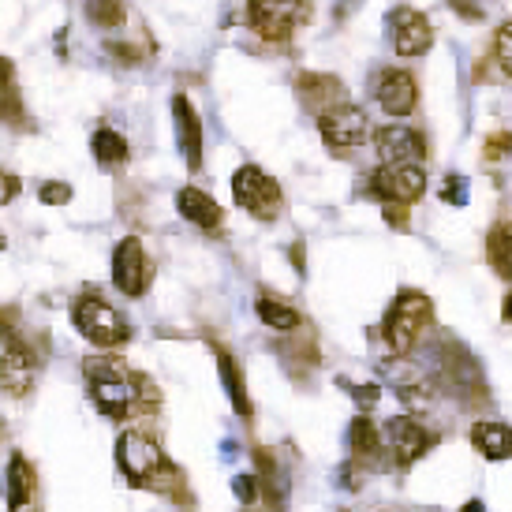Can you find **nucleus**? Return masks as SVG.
<instances>
[{
	"mask_svg": "<svg viewBox=\"0 0 512 512\" xmlns=\"http://www.w3.org/2000/svg\"><path fill=\"white\" fill-rule=\"evenodd\" d=\"M176 206H180V214L191 221V225L199 228H217L221 225V206H217L206 191H199V187H184L180 195H176Z\"/></svg>",
	"mask_w": 512,
	"mask_h": 512,
	"instance_id": "17",
	"label": "nucleus"
},
{
	"mask_svg": "<svg viewBox=\"0 0 512 512\" xmlns=\"http://www.w3.org/2000/svg\"><path fill=\"white\" fill-rule=\"evenodd\" d=\"M34 378H38V359L30 356L27 344L19 341L15 329H8V322H4V341H0V385H4V393L27 397Z\"/></svg>",
	"mask_w": 512,
	"mask_h": 512,
	"instance_id": "6",
	"label": "nucleus"
},
{
	"mask_svg": "<svg viewBox=\"0 0 512 512\" xmlns=\"http://www.w3.org/2000/svg\"><path fill=\"white\" fill-rule=\"evenodd\" d=\"M494 57H498L501 68L512 75V23H505V27L494 34Z\"/></svg>",
	"mask_w": 512,
	"mask_h": 512,
	"instance_id": "27",
	"label": "nucleus"
},
{
	"mask_svg": "<svg viewBox=\"0 0 512 512\" xmlns=\"http://www.w3.org/2000/svg\"><path fill=\"white\" fill-rule=\"evenodd\" d=\"M382 438H385V449L393 453V460H397L400 468H408V464H415L419 456L427 453L430 445H434V434L430 430H423L415 419H389L382 430Z\"/></svg>",
	"mask_w": 512,
	"mask_h": 512,
	"instance_id": "13",
	"label": "nucleus"
},
{
	"mask_svg": "<svg viewBox=\"0 0 512 512\" xmlns=\"http://www.w3.org/2000/svg\"><path fill=\"white\" fill-rule=\"evenodd\" d=\"M172 120H176V143H180V154H184L187 169H199L202 165V124H199L195 105H191L184 94L172 98Z\"/></svg>",
	"mask_w": 512,
	"mask_h": 512,
	"instance_id": "15",
	"label": "nucleus"
},
{
	"mask_svg": "<svg viewBox=\"0 0 512 512\" xmlns=\"http://www.w3.org/2000/svg\"><path fill=\"white\" fill-rule=\"evenodd\" d=\"M113 285L124 296H143L146 285H150V262H146L143 243L135 236L120 240V247L113 251Z\"/></svg>",
	"mask_w": 512,
	"mask_h": 512,
	"instance_id": "11",
	"label": "nucleus"
},
{
	"mask_svg": "<svg viewBox=\"0 0 512 512\" xmlns=\"http://www.w3.org/2000/svg\"><path fill=\"white\" fill-rule=\"evenodd\" d=\"M348 449H352V456H356L359 464H374L378 460V453H382V434L374 430V423H370L367 415H359V419H352V427H348Z\"/></svg>",
	"mask_w": 512,
	"mask_h": 512,
	"instance_id": "21",
	"label": "nucleus"
},
{
	"mask_svg": "<svg viewBox=\"0 0 512 512\" xmlns=\"http://www.w3.org/2000/svg\"><path fill=\"white\" fill-rule=\"evenodd\" d=\"M90 19H98V23H120L124 19V8L120 4H90Z\"/></svg>",
	"mask_w": 512,
	"mask_h": 512,
	"instance_id": "29",
	"label": "nucleus"
},
{
	"mask_svg": "<svg viewBox=\"0 0 512 512\" xmlns=\"http://www.w3.org/2000/svg\"><path fill=\"white\" fill-rule=\"evenodd\" d=\"M0 79H4V120H12V124H23V109H19V90H15L12 64H8V60L0 64Z\"/></svg>",
	"mask_w": 512,
	"mask_h": 512,
	"instance_id": "26",
	"label": "nucleus"
},
{
	"mask_svg": "<svg viewBox=\"0 0 512 512\" xmlns=\"http://www.w3.org/2000/svg\"><path fill=\"white\" fill-rule=\"evenodd\" d=\"M72 318H75V329H79L90 344H98V348H116V344H124L131 337L128 322H124L101 296L79 299Z\"/></svg>",
	"mask_w": 512,
	"mask_h": 512,
	"instance_id": "4",
	"label": "nucleus"
},
{
	"mask_svg": "<svg viewBox=\"0 0 512 512\" xmlns=\"http://www.w3.org/2000/svg\"><path fill=\"white\" fill-rule=\"evenodd\" d=\"M389 42L400 57H419L427 53L430 42H434V30H430V19L415 8H393L389 12Z\"/></svg>",
	"mask_w": 512,
	"mask_h": 512,
	"instance_id": "10",
	"label": "nucleus"
},
{
	"mask_svg": "<svg viewBox=\"0 0 512 512\" xmlns=\"http://www.w3.org/2000/svg\"><path fill=\"white\" fill-rule=\"evenodd\" d=\"M299 86V98L307 101V109L318 113V120L329 113H337L348 105V94H344V83L337 75H318V72H307L296 79Z\"/></svg>",
	"mask_w": 512,
	"mask_h": 512,
	"instance_id": "14",
	"label": "nucleus"
},
{
	"mask_svg": "<svg viewBox=\"0 0 512 512\" xmlns=\"http://www.w3.org/2000/svg\"><path fill=\"white\" fill-rule=\"evenodd\" d=\"M430 314H434V307H430V299L423 292H400L393 299L389 314H385V326H382L385 344L397 356H408L415 348V341L423 337V329L430 326Z\"/></svg>",
	"mask_w": 512,
	"mask_h": 512,
	"instance_id": "3",
	"label": "nucleus"
},
{
	"mask_svg": "<svg viewBox=\"0 0 512 512\" xmlns=\"http://www.w3.org/2000/svg\"><path fill=\"white\" fill-rule=\"evenodd\" d=\"M116 464L128 475L135 486H146V490H172L180 483L176 468L169 464V456L161 453V445L150 441L139 430H128L116 441Z\"/></svg>",
	"mask_w": 512,
	"mask_h": 512,
	"instance_id": "2",
	"label": "nucleus"
},
{
	"mask_svg": "<svg viewBox=\"0 0 512 512\" xmlns=\"http://www.w3.org/2000/svg\"><path fill=\"white\" fill-rule=\"evenodd\" d=\"M86 378H90V400L109 419H124V415L139 412V408L157 400L150 382L124 367L120 359H90L86 363Z\"/></svg>",
	"mask_w": 512,
	"mask_h": 512,
	"instance_id": "1",
	"label": "nucleus"
},
{
	"mask_svg": "<svg viewBox=\"0 0 512 512\" xmlns=\"http://www.w3.org/2000/svg\"><path fill=\"white\" fill-rule=\"evenodd\" d=\"M15 195H19V180H15V176H4V202L15 199Z\"/></svg>",
	"mask_w": 512,
	"mask_h": 512,
	"instance_id": "34",
	"label": "nucleus"
},
{
	"mask_svg": "<svg viewBox=\"0 0 512 512\" xmlns=\"http://www.w3.org/2000/svg\"><path fill=\"white\" fill-rule=\"evenodd\" d=\"M72 199V187L68 184H45L42 187V202H49V206H60V202Z\"/></svg>",
	"mask_w": 512,
	"mask_h": 512,
	"instance_id": "31",
	"label": "nucleus"
},
{
	"mask_svg": "<svg viewBox=\"0 0 512 512\" xmlns=\"http://www.w3.org/2000/svg\"><path fill=\"white\" fill-rule=\"evenodd\" d=\"M501 318H505V322L512 326V292L505 296V303H501Z\"/></svg>",
	"mask_w": 512,
	"mask_h": 512,
	"instance_id": "35",
	"label": "nucleus"
},
{
	"mask_svg": "<svg viewBox=\"0 0 512 512\" xmlns=\"http://www.w3.org/2000/svg\"><path fill=\"white\" fill-rule=\"evenodd\" d=\"M486 258L501 277H512V225L501 221L490 236H486Z\"/></svg>",
	"mask_w": 512,
	"mask_h": 512,
	"instance_id": "23",
	"label": "nucleus"
},
{
	"mask_svg": "<svg viewBox=\"0 0 512 512\" xmlns=\"http://www.w3.org/2000/svg\"><path fill=\"white\" fill-rule=\"evenodd\" d=\"M251 479H255V475H240V479H236V494H240L243 501L255 498V483H251Z\"/></svg>",
	"mask_w": 512,
	"mask_h": 512,
	"instance_id": "33",
	"label": "nucleus"
},
{
	"mask_svg": "<svg viewBox=\"0 0 512 512\" xmlns=\"http://www.w3.org/2000/svg\"><path fill=\"white\" fill-rule=\"evenodd\" d=\"M4 475H8V486H4V494H8V509L23 512L30 505V498H34V471H30V464L23 460V456L12 453Z\"/></svg>",
	"mask_w": 512,
	"mask_h": 512,
	"instance_id": "19",
	"label": "nucleus"
},
{
	"mask_svg": "<svg viewBox=\"0 0 512 512\" xmlns=\"http://www.w3.org/2000/svg\"><path fill=\"white\" fill-rule=\"evenodd\" d=\"M232 199L240 202L243 210H251L258 221H273V217H281V210H285V195H281L277 180H270L255 165H243L232 176Z\"/></svg>",
	"mask_w": 512,
	"mask_h": 512,
	"instance_id": "5",
	"label": "nucleus"
},
{
	"mask_svg": "<svg viewBox=\"0 0 512 512\" xmlns=\"http://www.w3.org/2000/svg\"><path fill=\"white\" fill-rule=\"evenodd\" d=\"M374 150L382 157V165H419L427 157L419 131H412L408 124H389L374 131Z\"/></svg>",
	"mask_w": 512,
	"mask_h": 512,
	"instance_id": "12",
	"label": "nucleus"
},
{
	"mask_svg": "<svg viewBox=\"0 0 512 512\" xmlns=\"http://www.w3.org/2000/svg\"><path fill=\"white\" fill-rule=\"evenodd\" d=\"M367 191L385 199V206H408L427 191V172L419 165H382L370 176Z\"/></svg>",
	"mask_w": 512,
	"mask_h": 512,
	"instance_id": "7",
	"label": "nucleus"
},
{
	"mask_svg": "<svg viewBox=\"0 0 512 512\" xmlns=\"http://www.w3.org/2000/svg\"><path fill=\"white\" fill-rule=\"evenodd\" d=\"M348 389H352V397H356L363 408H374L378 397H382V393H378V385H348Z\"/></svg>",
	"mask_w": 512,
	"mask_h": 512,
	"instance_id": "32",
	"label": "nucleus"
},
{
	"mask_svg": "<svg viewBox=\"0 0 512 512\" xmlns=\"http://www.w3.org/2000/svg\"><path fill=\"white\" fill-rule=\"evenodd\" d=\"M247 19L262 42H288L299 19H311L307 4H247Z\"/></svg>",
	"mask_w": 512,
	"mask_h": 512,
	"instance_id": "8",
	"label": "nucleus"
},
{
	"mask_svg": "<svg viewBox=\"0 0 512 512\" xmlns=\"http://www.w3.org/2000/svg\"><path fill=\"white\" fill-rule=\"evenodd\" d=\"M512 150V135L509 131H498V135H490L483 143V157L486 161H501V157H509Z\"/></svg>",
	"mask_w": 512,
	"mask_h": 512,
	"instance_id": "28",
	"label": "nucleus"
},
{
	"mask_svg": "<svg viewBox=\"0 0 512 512\" xmlns=\"http://www.w3.org/2000/svg\"><path fill=\"white\" fill-rule=\"evenodd\" d=\"M318 131H322V139H326L329 150L348 154V150H356V146L367 143L370 124H367V113H363V109L344 105V109H337V113L322 116V120H318Z\"/></svg>",
	"mask_w": 512,
	"mask_h": 512,
	"instance_id": "9",
	"label": "nucleus"
},
{
	"mask_svg": "<svg viewBox=\"0 0 512 512\" xmlns=\"http://www.w3.org/2000/svg\"><path fill=\"white\" fill-rule=\"evenodd\" d=\"M214 356H217V370H221V382H225V393H228V400H232L236 415L251 419V397H247V385H243L240 367H236L232 356H228L225 348H217V344H214Z\"/></svg>",
	"mask_w": 512,
	"mask_h": 512,
	"instance_id": "20",
	"label": "nucleus"
},
{
	"mask_svg": "<svg viewBox=\"0 0 512 512\" xmlns=\"http://www.w3.org/2000/svg\"><path fill=\"white\" fill-rule=\"evenodd\" d=\"M471 445H475L486 460H505V456H512V427L490 423V419H486V423H475V427H471Z\"/></svg>",
	"mask_w": 512,
	"mask_h": 512,
	"instance_id": "18",
	"label": "nucleus"
},
{
	"mask_svg": "<svg viewBox=\"0 0 512 512\" xmlns=\"http://www.w3.org/2000/svg\"><path fill=\"white\" fill-rule=\"evenodd\" d=\"M378 105H382L389 116H408L415 109V101H419V94H415V79L408 72H400V68H385L382 75H378Z\"/></svg>",
	"mask_w": 512,
	"mask_h": 512,
	"instance_id": "16",
	"label": "nucleus"
},
{
	"mask_svg": "<svg viewBox=\"0 0 512 512\" xmlns=\"http://www.w3.org/2000/svg\"><path fill=\"white\" fill-rule=\"evenodd\" d=\"M441 199L456 202V206H464V202H468V187H464V176H449V184H445V191H441Z\"/></svg>",
	"mask_w": 512,
	"mask_h": 512,
	"instance_id": "30",
	"label": "nucleus"
},
{
	"mask_svg": "<svg viewBox=\"0 0 512 512\" xmlns=\"http://www.w3.org/2000/svg\"><path fill=\"white\" fill-rule=\"evenodd\" d=\"M464 512H486V509L479 505V501H468V505H464Z\"/></svg>",
	"mask_w": 512,
	"mask_h": 512,
	"instance_id": "36",
	"label": "nucleus"
},
{
	"mask_svg": "<svg viewBox=\"0 0 512 512\" xmlns=\"http://www.w3.org/2000/svg\"><path fill=\"white\" fill-rule=\"evenodd\" d=\"M505 225H512V217H509V221H505Z\"/></svg>",
	"mask_w": 512,
	"mask_h": 512,
	"instance_id": "37",
	"label": "nucleus"
},
{
	"mask_svg": "<svg viewBox=\"0 0 512 512\" xmlns=\"http://www.w3.org/2000/svg\"><path fill=\"white\" fill-rule=\"evenodd\" d=\"M255 464H258V479H262V494H266V501H270L273 509L285 501V494L277 490V479H281V471H277V460H273L266 449H255ZM281 512V509H277Z\"/></svg>",
	"mask_w": 512,
	"mask_h": 512,
	"instance_id": "25",
	"label": "nucleus"
},
{
	"mask_svg": "<svg viewBox=\"0 0 512 512\" xmlns=\"http://www.w3.org/2000/svg\"><path fill=\"white\" fill-rule=\"evenodd\" d=\"M90 146H94V157H98L101 165H120V161H128V143H124V139H120L113 128H98V131H94Z\"/></svg>",
	"mask_w": 512,
	"mask_h": 512,
	"instance_id": "24",
	"label": "nucleus"
},
{
	"mask_svg": "<svg viewBox=\"0 0 512 512\" xmlns=\"http://www.w3.org/2000/svg\"><path fill=\"white\" fill-rule=\"evenodd\" d=\"M255 311H258V318H262L266 326L281 329V333H292V329H299V322H303L296 307H288L285 299H273V296H258Z\"/></svg>",
	"mask_w": 512,
	"mask_h": 512,
	"instance_id": "22",
	"label": "nucleus"
}]
</instances>
